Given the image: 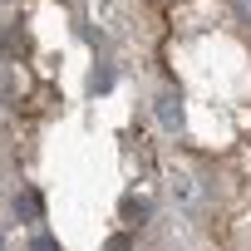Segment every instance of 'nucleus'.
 Wrapping results in <instances>:
<instances>
[{"mask_svg": "<svg viewBox=\"0 0 251 251\" xmlns=\"http://www.w3.org/2000/svg\"><path fill=\"white\" fill-rule=\"evenodd\" d=\"M15 217L20 222H40V197L25 187V192H15Z\"/></svg>", "mask_w": 251, "mask_h": 251, "instance_id": "nucleus-1", "label": "nucleus"}, {"mask_svg": "<svg viewBox=\"0 0 251 251\" xmlns=\"http://www.w3.org/2000/svg\"><path fill=\"white\" fill-rule=\"evenodd\" d=\"M158 118L168 123V128H182V108H177L173 99H158Z\"/></svg>", "mask_w": 251, "mask_h": 251, "instance_id": "nucleus-2", "label": "nucleus"}, {"mask_svg": "<svg viewBox=\"0 0 251 251\" xmlns=\"http://www.w3.org/2000/svg\"><path fill=\"white\" fill-rule=\"evenodd\" d=\"M103 251H133V236H128V231H113V236L103 241Z\"/></svg>", "mask_w": 251, "mask_h": 251, "instance_id": "nucleus-3", "label": "nucleus"}, {"mask_svg": "<svg viewBox=\"0 0 251 251\" xmlns=\"http://www.w3.org/2000/svg\"><path fill=\"white\" fill-rule=\"evenodd\" d=\"M123 217H128V222H133V226H138V222H143V217H148V202H123Z\"/></svg>", "mask_w": 251, "mask_h": 251, "instance_id": "nucleus-4", "label": "nucleus"}, {"mask_svg": "<svg viewBox=\"0 0 251 251\" xmlns=\"http://www.w3.org/2000/svg\"><path fill=\"white\" fill-rule=\"evenodd\" d=\"M30 251H59V241H54V236H35V241H30Z\"/></svg>", "mask_w": 251, "mask_h": 251, "instance_id": "nucleus-5", "label": "nucleus"}, {"mask_svg": "<svg viewBox=\"0 0 251 251\" xmlns=\"http://www.w3.org/2000/svg\"><path fill=\"white\" fill-rule=\"evenodd\" d=\"M236 5V15H241V25H251V0H231Z\"/></svg>", "mask_w": 251, "mask_h": 251, "instance_id": "nucleus-6", "label": "nucleus"}]
</instances>
